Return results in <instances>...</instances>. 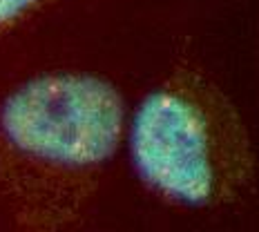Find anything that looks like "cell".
<instances>
[{"label":"cell","instance_id":"cell-1","mask_svg":"<svg viewBox=\"0 0 259 232\" xmlns=\"http://www.w3.org/2000/svg\"><path fill=\"white\" fill-rule=\"evenodd\" d=\"M125 125V101L101 74L58 69L16 85L0 103V199L16 225L85 223Z\"/></svg>","mask_w":259,"mask_h":232},{"label":"cell","instance_id":"cell-2","mask_svg":"<svg viewBox=\"0 0 259 232\" xmlns=\"http://www.w3.org/2000/svg\"><path fill=\"white\" fill-rule=\"evenodd\" d=\"M125 134L139 183L170 206L224 210L255 185L250 129L199 67L175 65L141 99Z\"/></svg>","mask_w":259,"mask_h":232},{"label":"cell","instance_id":"cell-3","mask_svg":"<svg viewBox=\"0 0 259 232\" xmlns=\"http://www.w3.org/2000/svg\"><path fill=\"white\" fill-rule=\"evenodd\" d=\"M52 0H0V40L29 23Z\"/></svg>","mask_w":259,"mask_h":232}]
</instances>
